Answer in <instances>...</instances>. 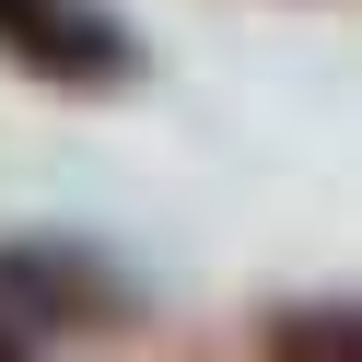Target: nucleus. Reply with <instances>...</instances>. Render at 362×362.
<instances>
[{
  "label": "nucleus",
  "instance_id": "f257e3e1",
  "mask_svg": "<svg viewBox=\"0 0 362 362\" xmlns=\"http://www.w3.org/2000/svg\"><path fill=\"white\" fill-rule=\"evenodd\" d=\"M0 59L47 94H129L141 82V35L105 0H0Z\"/></svg>",
  "mask_w": 362,
  "mask_h": 362
},
{
  "label": "nucleus",
  "instance_id": "f03ea898",
  "mask_svg": "<svg viewBox=\"0 0 362 362\" xmlns=\"http://www.w3.org/2000/svg\"><path fill=\"white\" fill-rule=\"evenodd\" d=\"M117 315H141V292L117 269H94L82 245H59V234L0 245V327L12 339H71V327H117Z\"/></svg>",
  "mask_w": 362,
  "mask_h": 362
},
{
  "label": "nucleus",
  "instance_id": "7ed1b4c3",
  "mask_svg": "<svg viewBox=\"0 0 362 362\" xmlns=\"http://www.w3.org/2000/svg\"><path fill=\"white\" fill-rule=\"evenodd\" d=\"M269 362H362V327H351V304L281 315V327H269Z\"/></svg>",
  "mask_w": 362,
  "mask_h": 362
},
{
  "label": "nucleus",
  "instance_id": "20e7f679",
  "mask_svg": "<svg viewBox=\"0 0 362 362\" xmlns=\"http://www.w3.org/2000/svg\"><path fill=\"white\" fill-rule=\"evenodd\" d=\"M0 362H35V351H24V339H12V327H0Z\"/></svg>",
  "mask_w": 362,
  "mask_h": 362
}]
</instances>
